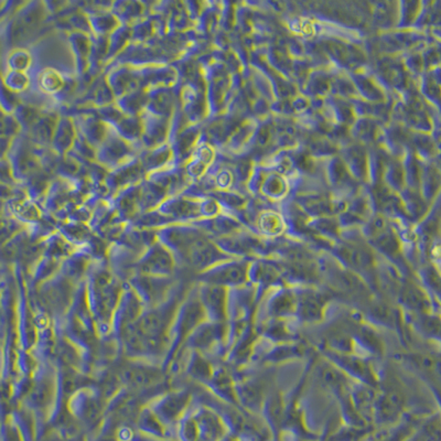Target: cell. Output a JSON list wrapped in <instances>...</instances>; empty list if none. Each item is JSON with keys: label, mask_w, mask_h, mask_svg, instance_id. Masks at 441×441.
Returning <instances> with one entry per match:
<instances>
[{"label": "cell", "mask_w": 441, "mask_h": 441, "mask_svg": "<svg viewBox=\"0 0 441 441\" xmlns=\"http://www.w3.org/2000/svg\"><path fill=\"white\" fill-rule=\"evenodd\" d=\"M328 298L316 290H303L297 294V311L300 318L307 322H316L324 316Z\"/></svg>", "instance_id": "5b68a950"}, {"label": "cell", "mask_w": 441, "mask_h": 441, "mask_svg": "<svg viewBox=\"0 0 441 441\" xmlns=\"http://www.w3.org/2000/svg\"><path fill=\"white\" fill-rule=\"evenodd\" d=\"M70 42L75 54V63L78 72L85 71L91 54V40L85 33H75L71 35Z\"/></svg>", "instance_id": "5bb4252c"}, {"label": "cell", "mask_w": 441, "mask_h": 441, "mask_svg": "<svg viewBox=\"0 0 441 441\" xmlns=\"http://www.w3.org/2000/svg\"><path fill=\"white\" fill-rule=\"evenodd\" d=\"M358 338L362 340L365 347L369 349L372 352H381L382 350V343L380 338L377 337L374 331H372L369 328H362L358 331Z\"/></svg>", "instance_id": "7402d4cb"}, {"label": "cell", "mask_w": 441, "mask_h": 441, "mask_svg": "<svg viewBox=\"0 0 441 441\" xmlns=\"http://www.w3.org/2000/svg\"><path fill=\"white\" fill-rule=\"evenodd\" d=\"M206 301L217 316H222L225 307V292L222 286L213 285L210 287L206 292Z\"/></svg>", "instance_id": "ffe728a7"}, {"label": "cell", "mask_w": 441, "mask_h": 441, "mask_svg": "<svg viewBox=\"0 0 441 441\" xmlns=\"http://www.w3.org/2000/svg\"><path fill=\"white\" fill-rule=\"evenodd\" d=\"M38 83L40 86V90L44 93L53 94V95H59V94H67V88L72 91V86L69 85L65 78L62 76L59 71L53 70V69H47V70L40 71L39 76H38Z\"/></svg>", "instance_id": "4fadbf2b"}, {"label": "cell", "mask_w": 441, "mask_h": 441, "mask_svg": "<svg viewBox=\"0 0 441 441\" xmlns=\"http://www.w3.org/2000/svg\"><path fill=\"white\" fill-rule=\"evenodd\" d=\"M335 361L339 363L345 371H348L354 376L358 377L360 380H363L367 383L369 385H375L374 374L372 372L371 367L367 362L362 358H356L351 354H340V353L333 352Z\"/></svg>", "instance_id": "30bf717a"}, {"label": "cell", "mask_w": 441, "mask_h": 441, "mask_svg": "<svg viewBox=\"0 0 441 441\" xmlns=\"http://www.w3.org/2000/svg\"><path fill=\"white\" fill-rule=\"evenodd\" d=\"M399 301L414 313H431V303L424 289L414 281H406L399 289Z\"/></svg>", "instance_id": "8992f818"}, {"label": "cell", "mask_w": 441, "mask_h": 441, "mask_svg": "<svg viewBox=\"0 0 441 441\" xmlns=\"http://www.w3.org/2000/svg\"><path fill=\"white\" fill-rule=\"evenodd\" d=\"M371 316L381 324L388 326L399 324V313L395 308L384 301L374 302L371 306Z\"/></svg>", "instance_id": "ac0fdd59"}, {"label": "cell", "mask_w": 441, "mask_h": 441, "mask_svg": "<svg viewBox=\"0 0 441 441\" xmlns=\"http://www.w3.org/2000/svg\"><path fill=\"white\" fill-rule=\"evenodd\" d=\"M262 388L260 385L244 386V399L249 403H258L262 399Z\"/></svg>", "instance_id": "cb8c5ba5"}, {"label": "cell", "mask_w": 441, "mask_h": 441, "mask_svg": "<svg viewBox=\"0 0 441 441\" xmlns=\"http://www.w3.org/2000/svg\"><path fill=\"white\" fill-rule=\"evenodd\" d=\"M404 394L397 386L388 385L383 388L380 395L376 396L374 406L381 419L392 422L399 417L404 409Z\"/></svg>", "instance_id": "7a4b0ae2"}, {"label": "cell", "mask_w": 441, "mask_h": 441, "mask_svg": "<svg viewBox=\"0 0 441 441\" xmlns=\"http://www.w3.org/2000/svg\"><path fill=\"white\" fill-rule=\"evenodd\" d=\"M142 123V142L148 149L158 147L165 144L168 136V119L157 117L147 110L140 114Z\"/></svg>", "instance_id": "277c9868"}, {"label": "cell", "mask_w": 441, "mask_h": 441, "mask_svg": "<svg viewBox=\"0 0 441 441\" xmlns=\"http://www.w3.org/2000/svg\"><path fill=\"white\" fill-rule=\"evenodd\" d=\"M416 317V326L418 329L426 335H436L439 337V330H440V321L438 317L433 316L431 313H415Z\"/></svg>", "instance_id": "d6986e66"}, {"label": "cell", "mask_w": 441, "mask_h": 441, "mask_svg": "<svg viewBox=\"0 0 441 441\" xmlns=\"http://www.w3.org/2000/svg\"><path fill=\"white\" fill-rule=\"evenodd\" d=\"M144 172L140 159H131L128 163L112 170L110 174L105 178L106 187L108 188V190H123L125 188L138 185V182L144 176Z\"/></svg>", "instance_id": "3957f363"}, {"label": "cell", "mask_w": 441, "mask_h": 441, "mask_svg": "<svg viewBox=\"0 0 441 441\" xmlns=\"http://www.w3.org/2000/svg\"><path fill=\"white\" fill-rule=\"evenodd\" d=\"M412 363L424 373H433L438 367V362L428 354H414L412 356Z\"/></svg>", "instance_id": "44dd1931"}, {"label": "cell", "mask_w": 441, "mask_h": 441, "mask_svg": "<svg viewBox=\"0 0 441 441\" xmlns=\"http://www.w3.org/2000/svg\"><path fill=\"white\" fill-rule=\"evenodd\" d=\"M148 104L146 110L157 117L166 118L174 113V97L168 88H151L147 90Z\"/></svg>", "instance_id": "ba28073f"}, {"label": "cell", "mask_w": 441, "mask_h": 441, "mask_svg": "<svg viewBox=\"0 0 441 441\" xmlns=\"http://www.w3.org/2000/svg\"><path fill=\"white\" fill-rule=\"evenodd\" d=\"M279 277H281V274L277 268L269 266V265H260L255 274V279L263 283H276L278 281Z\"/></svg>", "instance_id": "603a6c76"}, {"label": "cell", "mask_w": 441, "mask_h": 441, "mask_svg": "<svg viewBox=\"0 0 441 441\" xmlns=\"http://www.w3.org/2000/svg\"><path fill=\"white\" fill-rule=\"evenodd\" d=\"M340 256L342 257L349 267L356 272L367 273L373 268V258H372L371 253L363 247L345 245L340 249Z\"/></svg>", "instance_id": "8fae6325"}, {"label": "cell", "mask_w": 441, "mask_h": 441, "mask_svg": "<svg viewBox=\"0 0 441 441\" xmlns=\"http://www.w3.org/2000/svg\"><path fill=\"white\" fill-rule=\"evenodd\" d=\"M247 279V265L245 263H233L225 267L214 270L209 281L217 286L241 285Z\"/></svg>", "instance_id": "9c48e42d"}, {"label": "cell", "mask_w": 441, "mask_h": 441, "mask_svg": "<svg viewBox=\"0 0 441 441\" xmlns=\"http://www.w3.org/2000/svg\"><path fill=\"white\" fill-rule=\"evenodd\" d=\"M93 33L99 37H106L107 33H113L121 27V22L113 14H99L88 18Z\"/></svg>", "instance_id": "e0dca14e"}, {"label": "cell", "mask_w": 441, "mask_h": 441, "mask_svg": "<svg viewBox=\"0 0 441 441\" xmlns=\"http://www.w3.org/2000/svg\"><path fill=\"white\" fill-rule=\"evenodd\" d=\"M123 378L131 386L144 388L155 384L156 381L159 380V373L146 367H129L123 372Z\"/></svg>", "instance_id": "9a60e30c"}, {"label": "cell", "mask_w": 441, "mask_h": 441, "mask_svg": "<svg viewBox=\"0 0 441 441\" xmlns=\"http://www.w3.org/2000/svg\"><path fill=\"white\" fill-rule=\"evenodd\" d=\"M270 313L275 317H285L297 313V294L285 290L276 294L270 302Z\"/></svg>", "instance_id": "2e32d148"}, {"label": "cell", "mask_w": 441, "mask_h": 441, "mask_svg": "<svg viewBox=\"0 0 441 441\" xmlns=\"http://www.w3.org/2000/svg\"><path fill=\"white\" fill-rule=\"evenodd\" d=\"M78 136L76 126L71 118L61 117L58 119L56 131L52 137V147L58 155L65 156L69 153Z\"/></svg>", "instance_id": "52a82bcc"}, {"label": "cell", "mask_w": 441, "mask_h": 441, "mask_svg": "<svg viewBox=\"0 0 441 441\" xmlns=\"http://www.w3.org/2000/svg\"><path fill=\"white\" fill-rule=\"evenodd\" d=\"M172 157H174V153L172 148L169 147L168 144H163L153 149H148L140 160L144 172L151 174V172L166 168L168 161Z\"/></svg>", "instance_id": "7c38bea8"}, {"label": "cell", "mask_w": 441, "mask_h": 441, "mask_svg": "<svg viewBox=\"0 0 441 441\" xmlns=\"http://www.w3.org/2000/svg\"><path fill=\"white\" fill-rule=\"evenodd\" d=\"M133 153V144L124 140L115 131L110 128L104 142L99 144L95 157L101 166L114 170L134 159Z\"/></svg>", "instance_id": "6da1fadb"}]
</instances>
